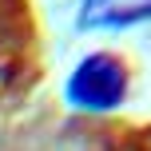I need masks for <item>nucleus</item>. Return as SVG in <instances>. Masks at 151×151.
Listing matches in <instances>:
<instances>
[{"label": "nucleus", "instance_id": "1", "mask_svg": "<svg viewBox=\"0 0 151 151\" xmlns=\"http://www.w3.org/2000/svg\"><path fill=\"white\" fill-rule=\"evenodd\" d=\"M123 96V68L111 56H91L72 76V99L83 107H111Z\"/></svg>", "mask_w": 151, "mask_h": 151}, {"label": "nucleus", "instance_id": "2", "mask_svg": "<svg viewBox=\"0 0 151 151\" xmlns=\"http://www.w3.org/2000/svg\"><path fill=\"white\" fill-rule=\"evenodd\" d=\"M151 16V0H83V24L88 28H115Z\"/></svg>", "mask_w": 151, "mask_h": 151}]
</instances>
